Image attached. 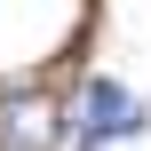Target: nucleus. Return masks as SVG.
Instances as JSON below:
<instances>
[{
	"instance_id": "1",
	"label": "nucleus",
	"mask_w": 151,
	"mask_h": 151,
	"mask_svg": "<svg viewBox=\"0 0 151 151\" xmlns=\"http://www.w3.org/2000/svg\"><path fill=\"white\" fill-rule=\"evenodd\" d=\"M56 143H64V104L48 88L0 96V151H56Z\"/></svg>"
},
{
	"instance_id": "2",
	"label": "nucleus",
	"mask_w": 151,
	"mask_h": 151,
	"mask_svg": "<svg viewBox=\"0 0 151 151\" xmlns=\"http://www.w3.org/2000/svg\"><path fill=\"white\" fill-rule=\"evenodd\" d=\"M135 127H143L135 96H127V88H111V80H96V88H88V119H80V143L96 151V143H111V135H135Z\"/></svg>"
}]
</instances>
